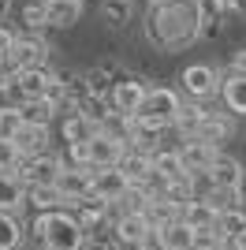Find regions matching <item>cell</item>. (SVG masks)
Masks as SVG:
<instances>
[{"label":"cell","mask_w":246,"mask_h":250,"mask_svg":"<svg viewBox=\"0 0 246 250\" xmlns=\"http://www.w3.org/2000/svg\"><path fill=\"white\" fill-rule=\"evenodd\" d=\"M202 22H205V0H168L149 11L145 34L157 49H183L202 38Z\"/></svg>","instance_id":"1"},{"label":"cell","mask_w":246,"mask_h":250,"mask_svg":"<svg viewBox=\"0 0 246 250\" xmlns=\"http://www.w3.org/2000/svg\"><path fill=\"white\" fill-rule=\"evenodd\" d=\"M30 235H34V243H38V250H82L90 243L86 228L79 224V217H75L71 209L38 213Z\"/></svg>","instance_id":"2"},{"label":"cell","mask_w":246,"mask_h":250,"mask_svg":"<svg viewBox=\"0 0 246 250\" xmlns=\"http://www.w3.org/2000/svg\"><path fill=\"white\" fill-rule=\"evenodd\" d=\"M60 83V75L52 71V67H34V71H19L15 75V83L4 90V97H8V104H19V108H26V104H41L49 101L52 86Z\"/></svg>","instance_id":"3"},{"label":"cell","mask_w":246,"mask_h":250,"mask_svg":"<svg viewBox=\"0 0 246 250\" xmlns=\"http://www.w3.org/2000/svg\"><path fill=\"white\" fill-rule=\"evenodd\" d=\"M179 86H183V94L190 97V101H209V97H220V86H224V75L216 71V67H209V63H190V67H183V75H179Z\"/></svg>","instance_id":"4"},{"label":"cell","mask_w":246,"mask_h":250,"mask_svg":"<svg viewBox=\"0 0 246 250\" xmlns=\"http://www.w3.org/2000/svg\"><path fill=\"white\" fill-rule=\"evenodd\" d=\"M131 179L123 168H93V194L90 198L104 202V206H120L127 194H131Z\"/></svg>","instance_id":"5"},{"label":"cell","mask_w":246,"mask_h":250,"mask_svg":"<svg viewBox=\"0 0 246 250\" xmlns=\"http://www.w3.org/2000/svg\"><path fill=\"white\" fill-rule=\"evenodd\" d=\"M149 90L153 86L145 83V79H120V83L112 86V94H108V104H112L120 116H138L142 112V104H145V97H149Z\"/></svg>","instance_id":"6"},{"label":"cell","mask_w":246,"mask_h":250,"mask_svg":"<svg viewBox=\"0 0 246 250\" xmlns=\"http://www.w3.org/2000/svg\"><path fill=\"white\" fill-rule=\"evenodd\" d=\"M56 190L67 198V209H79L82 202L93 194V168H75V165H63L60 179H56Z\"/></svg>","instance_id":"7"},{"label":"cell","mask_w":246,"mask_h":250,"mask_svg":"<svg viewBox=\"0 0 246 250\" xmlns=\"http://www.w3.org/2000/svg\"><path fill=\"white\" fill-rule=\"evenodd\" d=\"M26 206H30V183L19 172H0V213L22 217Z\"/></svg>","instance_id":"8"},{"label":"cell","mask_w":246,"mask_h":250,"mask_svg":"<svg viewBox=\"0 0 246 250\" xmlns=\"http://www.w3.org/2000/svg\"><path fill=\"white\" fill-rule=\"evenodd\" d=\"M60 135H63V146L93 142V138L101 135V120L90 116V112H82V108H71V112L63 116V124H60Z\"/></svg>","instance_id":"9"},{"label":"cell","mask_w":246,"mask_h":250,"mask_svg":"<svg viewBox=\"0 0 246 250\" xmlns=\"http://www.w3.org/2000/svg\"><path fill=\"white\" fill-rule=\"evenodd\" d=\"M86 149H90V168H120L131 146H127L123 138H116V135H108V131H101L93 142H86Z\"/></svg>","instance_id":"10"},{"label":"cell","mask_w":246,"mask_h":250,"mask_svg":"<svg viewBox=\"0 0 246 250\" xmlns=\"http://www.w3.org/2000/svg\"><path fill=\"white\" fill-rule=\"evenodd\" d=\"M63 172V157L45 153V157H30L26 165L19 168V176L30 183V187H56V179Z\"/></svg>","instance_id":"11"},{"label":"cell","mask_w":246,"mask_h":250,"mask_svg":"<svg viewBox=\"0 0 246 250\" xmlns=\"http://www.w3.org/2000/svg\"><path fill=\"white\" fill-rule=\"evenodd\" d=\"M8 60L15 63V71H34V67H45V60H49V45L41 42L38 34H19V42H15V49H11Z\"/></svg>","instance_id":"12"},{"label":"cell","mask_w":246,"mask_h":250,"mask_svg":"<svg viewBox=\"0 0 246 250\" xmlns=\"http://www.w3.org/2000/svg\"><path fill=\"white\" fill-rule=\"evenodd\" d=\"M205 176H209V190H213V187H220V190H243L246 168L239 165V157L220 153V157H216V165L209 168ZM209 190H205V194H209Z\"/></svg>","instance_id":"13"},{"label":"cell","mask_w":246,"mask_h":250,"mask_svg":"<svg viewBox=\"0 0 246 250\" xmlns=\"http://www.w3.org/2000/svg\"><path fill=\"white\" fill-rule=\"evenodd\" d=\"M179 153H183L186 172H190V176H202V172H209V168L216 165V157L224 153V149L209 146L202 138H183V142H179Z\"/></svg>","instance_id":"14"},{"label":"cell","mask_w":246,"mask_h":250,"mask_svg":"<svg viewBox=\"0 0 246 250\" xmlns=\"http://www.w3.org/2000/svg\"><path fill=\"white\" fill-rule=\"evenodd\" d=\"M153 231V224L145 220V213H120L116 217V224H112V235H116V243L120 247H142V239Z\"/></svg>","instance_id":"15"},{"label":"cell","mask_w":246,"mask_h":250,"mask_svg":"<svg viewBox=\"0 0 246 250\" xmlns=\"http://www.w3.org/2000/svg\"><path fill=\"white\" fill-rule=\"evenodd\" d=\"M153 176L157 179H164V183H175V179H183V176H190L186 172V165H183V153H179V146L175 149H153Z\"/></svg>","instance_id":"16"},{"label":"cell","mask_w":246,"mask_h":250,"mask_svg":"<svg viewBox=\"0 0 246 250\" xmlns=\"http://www.w3.org/2000/svg\"><path fill=\"white\" fill-rule=\"evenodd\" d=\"M183 224H190L194 231L216 228V224H220V209H216L209 198H194V202L183 206Z\"/></svg>","instance_id":"17"},{"label":"cell","mask_w":246,"mask_h":250,"mask_svg":"<svg viewBox=\"0 0 246 250\" xmlns=\"http://www.w3.org/2000/svg\"><path fill=\"white\" fill-rule=\"evenodd\" d=\"M231 131H235V120H231L227 112H209V120L198 127V135H194V138H202V142H209V146L220 149L227 138H231Z\"/></svg>","instance_id":"18"},{"label":"cell","mask_w":246,"mask_h":250,"mask_svg":"<svg viewBox=\"0 0 246 250\" xmlns=\"http://www.w3.org/2000/svg\"><path fill=\"white\" fill-rule=\"evenodd\" d=\"M220 101H224V112L246 116V75H235V71H227V75H224Z\"/></svg>","instance_id":"19"},{"label":"cell","mask_w":246,"mask_h":250,"mask_svg":"<svg viewBox=\"0 0 246 250\" xmlns=\"http://www.w3.org/2000/svg\"><path fill=\"white\" fill-rule=\"evenodd\" d=\"M19 149H22V157L30 161V157H45V153H52L49 149V124H26L19 131Z\"/></svg>","instance_id":"20"},{"label":"cell","mask_w":246,"mask_h":250,"mask_svg":"<svg viewBox=\"0 0 246 250\" xmlns=\"http://www.w3.org/2000/svg\"><path fill=\"white\" fill-rule=\"evenodd\" d=\"M45 11H49V26L67 30V26H75V22L82 19L86 4H82V0H45Z\"/></svg>","instance_id":"21"},{"label":"cell","mask_w":246,"mask_h":250,"mask_svg":"<svg viewBox=\"0 0 246 250\" xmlns=\"http://www.w3.org/2000/svg\"><path fill=\"white\" fill-rule=\"evenodd\" d=\"M209 120V108H205L202 101H183V108H179V116H175V131H179V138H194L198 127Z\"/></svg>","instance_id":"22"},{"label":"cell","mask_w":246,"mask_h":250,"mask_svg":"<svg viewBox=\"0 0 246 250\" xmlns=\"http://www.w3.org/2000/svg\"><path fill=\"white\" fill-rule=\"evenodd\" d=\"M164 235V247L168 250H194V235L198 231L190 228V224H183V220H175V224H168V228H157Z\"/></svg>","instance_id":"23"},{"label":"cell","mask_w":246,"mask_h":250,"mask_svg":"<svg viewBox=\"0 0 246 250\" xmlns=\"http://www.w3.org/2000/svg\"><path fill=\"white\" fill-rule=\"evenodd\" d=\"M22 243H26L22 217H8V213H0V250H19Z\"/></svg>","instance_id":"24"},{"label":"cell","mask_w":246,"mask_h":250,"mask_svg":"<svg viewBox=\"0 0 246 250\" xmlns=\"http://www.w3.org/2000/svg\"><path fill=\"white\" fill-rule=\"evenodd\" d=\"M30 206L38 213H56V209H67V198L56 187H30Z\"/></svg>","instance_id":"25"},{"label":"cell","mask_w":246,"mask_h":250,"mask_svg":"<svg viewBox=\"0 0 246 250\" xmlns=\"http://www.w3.org/2000/svg\"><path fill=\"white\" fill-rule=\"evenodd\" d=\"M131 15H134V0H104L101 4V19L108 22V26H127L131 22Z\"/></svg>","instance_id":"26"},{"label":"cell","mask_w":246,"mask_h":250,"mask_svg":"<svg viewBox=\"0 0 246 250\" xmlns=\"http://www.w3.org/2000/svg\"><path fill=\"white\" fill-rule=\"evenodd\" d=\"M22 127H26V112L19 104H0V138H19Z\"/></svg>","instance_id":"27"},{"label":"cell","mask_w":246,"mask_h":250,"mask_svg":"<svg viewBox=\"0 0 246 250\" xmlns=\"http://www.w3.org/2000/svg\"><path fill=\"white\" fill-rule=\"evenodd\" d=\"M26 165V157H22L19 142L15 138H0V172H19Z\"/></svg>","instance_id":"28"},{"label":"cell","mask_w":246,"mask_h":250,"mask_svg":"<svg viewBox=\"0 0 246 250\" xmlns=\"http://www.w3.org/2000/svg\"><path fill=\"white\" fill-rule=\"evenodd\" d=\"M243 228H246V209H224V213H220V224H216V231H220L227 243L235 239Z\"/></svg>","instance_id":"29"},{"label":"cell","mask_w":246,"mask_h":250,"mask_svg":"<svg viewBox=\"0 0 246 250\" xmlns=\"http://www.w3.org/2000/svg\"><path fill=\"white\" fill-rule=\"evenodd\" d=\"M19 19L26 22V30H45L49 26V11H45V0H34V4H22V11H19Z\"/></svg>","instance_id":"30"},{"label":"cell","mask_w":246,"mask_h":250,"mask_svg":"<svg viewBox=\"0 0 246 250\" xmlns=\"http://www.w3.org/2000/svg\"><path fill=\"white\" fill-rule=\"evenodd\" d=\"M194 250H227V239L216 228H205L194 235Z\"/></svg>","instance_id":"31"},{"label":"cell","mask_w":246,"mask_h":250,"mask_svg":"<svg viewBox=\"0 0 246 250\" xmlns=\"http://www.w3.org/2000/svg\"><path fill=\"white\" fill-rule=\"evenodd\" d=\"M15 42H19V34L11 30V26H4V22H0V60H8V56H11Z\"/></svg>","instance_id":"32"},{"label":"cell","mask_w":246,"mask_h":250,"mask_svg":"<svg viewBox=\"0 0 246 250\" xmlns=\"http://www.w3.org/2000/svg\"><path fill=\"white\" fill-rule=\"evenodd\" d=\"M231 71H235V75H246V45L231 56Z\"/></svg>","instance_id":"33"},{"label":"cell","mask_w":246,"mask_h":250,"mask_svg":"<svg viewBox=\"0 0 246 250\" xmlns=\"http://www.w3.org/2000/svg\"><path fill=\"white\" fill-rule=\"evenodd\" d=\"M227 250H246V228L239 231V235H235L231 243H227Z\"/></svg>","instance_id":"34"},{"label":"cell","mask_w":246,"mask_h":250,"mask_svg":"<svg viewBox=\"0 0 246 250\" xmlns=\"http://www.w3.org/2000/svg\"><path fill=\"white\" fill-rule=\"evenodd\" d=\"M145 4H149V8H161V4H168V0H145Z\"/></svg>","instance_id":"35"},{"label":"cell","mask_w":246,"mask_h":250,"mask_svg":"<svg viewBox=\"0 0 246 250\" xmlns=\"http://www.w3.org/2000/svg\"><path fill=\"white\" fill-rule=\"evenodd\" d=\"M243 194H246V179H243Z\"/></svg>","instance_id":"36"}]
</instances>
